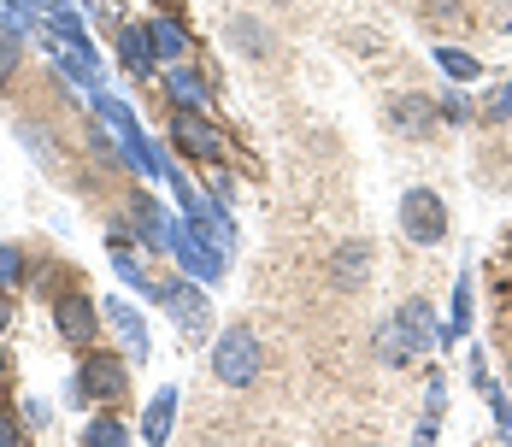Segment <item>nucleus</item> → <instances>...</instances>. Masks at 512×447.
<instances>
[{
    "label": "nucleus",
    "mask_w": 512,
    "mask_h": 447,
    "mask_svg": "<svg viewBox=\"0 0 512 447\" xmlns=\"http://www.w3.org/2000/svg\"><path fill=\"white\" fill-rule=\"evenodd\" d=\"M259 359H265V353H259V336L242 330V324H230V330L212 342V377L230 383V389H248L259 377Z\"/></svg>",
    "instance_id": "f257e3e1"
},
{
    "label": "nucleus",
    "mask_w": 512,
    "mask_h": 447,
    "mask_svg": "<svg viewBox=\"0 0 512 447\" xmlns=\"http://www.w3.org/2000/svg\"><path fill=\"white\" fill-rule=\"evenodd\" d=\"M401 230H407L412 242H442L448 236V212H442V200L430 195V189H407L401 195Z\"/></svg>",
    "instance_id": "f03ea898"
},
{
    "label": "nucleus",
    "mask_w": 512,
    "mask_h": 447,
    "mask_svg": "<svg viewBox=\"0 0 512 447\" xmlns=\"http://www.w3.org/2000/svg\"><path fill=\"white\" fill-rule=\"evenodd\" d=\"M171 142H177L183 153H195L201 165H218V159H224V136H218V130L206 124V118L195 112V106L171 118Z\"/></svg>",
    "instance_id": "7ed1b4c3"
},
{
    "label": "nucleus",
    "mask_w": 512,
    "mask_h": 447,
    "mask_svg": "<svg viewBox=\"0 0 512 447\" xmlns=\"http://www.w3.org/2000/svg\"><path fill=\"white\" fill-rule=\"evenodd\" d=\"M124 359H112V353H89L83 359V371H77V389H83V400H118L124 395Z\"/></svg>",
    "instance_id": "20e7f679"
},
{
    "label": "nucleus",
    "mask_w": 512,
    "mask_h": 447,
    "mask_svg": "<svg viewBox=\"0 0 512 447\" xmlns=\"http://www.w3.org/2000/svg\"><path fill=\"white\" fill-rule=\"evenodd\" d=\"M53 330H59L71 348H89V342H95V306H89V295L53 300Z\"/></svg>",
    "instance_id": "39448f33"
},
{
    "label": "nucleus",
    "mask_w": 512,
    "mask_h": 447,
    "mask_svg": "<svg viewBox=\"0 0 512 447\" xmlns=\"http://www.w3.org/2000/svg\"><path fill=\"white\" fill-rule=\"evenodd\" d=\"M365 277H371V248L365 242H342L330 253V283L336 289H365Z\"/></svg>",
    "instance_id": "423d86ee"
},
{
    "label": "nucleus",
    "mask_w": 512,
    "mask_h": 447,
    "mask_svg": "<svg viewBox=\"0 0 512 447\" xmlns=\"http://www.w3.org/2000/svg\"><path fill=\"white\" fill-rule=\"evenodd\" d=\"M42 48H48V53H59V59H65V71H71L77 83H89V89H95V77H101V65H95V48H89L83 36H48Z\"/></svg>",
    "instance_id": "0eeeda50"
},
{
    "label": "nucleus",
    "mask_w": 512,
    "mask_h": 447,
    "mask_svg": "<svg viewBox=\"0 0 512 447\" xmlns=\"http://www.w3.org/2000/svg\"><path fill=\"white\" fill-rule=\"evenodd\" d=\"M165 306H171V318H177L183 336H206V295L201 289L177 283V289H165Z\"/></svg>",
    "instance_id": "6e6552de"
},
{
    "label": "nucleus",
    "mask_w": 512,
    "mask_h": 447,
    "mask_svg": "<svg viewBox=\"0 0 512 447\" xmlns=\"http://www.w3.org/2000/svg\"><path fill=\"white\" fill-rule=\"evenodd\" d=\"M389 124H395L401 136H424V130L436 124V106H430L424 95H401L395 106H389Z\"/></svg>",
    "instance_id": "1a4fd4ad"
},
{
    "label": "nucleus",
    "mask_w": 512,
    "mask_h": 447,
    "mask_svg": "<svg viewBox=\"0 0 512 447\" xmlns=\"http://www.w3.org/2000/svg\"><path fill=\"white\" fill-rule=\"evenodd\" d=\"M106 318L118 324V336H124V348L136 353V359H148V324L136 318V306H130V300H106Z\"/></svg>",
    "instance_id": "9d476101"
},
{
    "label": "nucleus",
    "mask_w": 512,
    "mask_h": 447,
    "mask_svg": "<svg viewBox=\"0 0 512 447\" xmlns=\"http://www.w3.org/2000/svg\"><path fill=\"white\" fill-rule=\"evenodd\" d=\"M118 59H124V71H136V77H142V71L154 65V36L124 24V30H118Z\"/></svg>",
    "instance_id": "9b49d317"
},
{
    "label": "nucleus",
    "mask_w": 512,
    "mask_h": 447,
    "mask_svg": "<svg viewBox=\"0 0 512 447\" xmlns=\"http://www.w3.org/2000/svg\"><path fill=\"white\" fill-rule=\"evenodd\" d=\"M171 412H177V389H159L148 418H142V442H165L171 436Z\"/></svg>",
    "instance_id": "f8f14e48"
},
{
    "label": "nucleus",
    "mask_w": 512,
    "mask_h": 447,
    "mask_svg": "<svg viewBox=\"0 0 512 447\" xmlns=\"http://www.w3.org/2000/svg\"><path fill=\"white\" fill-rule=\"evenodd\" d=\"M18 30H24V12H6L0 18V83L18 71Z\"/></svg>",
    "instance_id": "ddd939ff"
},
{
    "label": "nucleus",
    "mask_w": 512,
    "mask_h": 447,
    "mask_svg": "<svg viewBox=\"0 0 512 447\" xmlns=\"http://www.w3.org/2000/svg\"><path fill=\"white\" fill-rule=\"evenodd\" d=\"M401 330L412 336V348H430V342H436V324H430V306H424V300H407Z\"/></svg>",
    "instance_id": "4468645a"
},
{
    "label": "nucleus",
    "mask_w": 512,
    "mask_h": 447,
    "mask_svg": "<svg viewBox=\"0 0 512 447\" xmlns=\"http://www.w3.org/2000/svg\"><path fill=\"white\" fill-rule=\"evenodd\" d=\"M165 83H171V95L183 100V106H195V112L206 106V83L189 71V65H171V77H165Z\"/></svg>",
    "instance_id": "2eb2a0df"
},
{
    "label": "nucleus",
    "mask_w": 512,
    "mask_h": 447,
    "mask_svg": "<svg viewBox=\"0 0 512 447\" xmlns=\"http://www.w3.org/2000/svg\"><path fill=\"white\" fill-rule=\"evenodd\" d=\"M407 353H412V336L401 324H383V330H377V359H383V365H407Z\"/></svg>",
    "instance_id": "dca6fc26"
},
{
    "label": "nucleus",
    "mask_w": 512,
    "mask_h": 447,
    "mask_svg": "<svg viewBox=\"0 0 512 447\" xmlns=\"http://www.w3.org/2000/svg\"><path fill=\"white\" fill-rule=\"evenodd\" d=\"M148 36H154L159 59H177V53H183V30H177L171 18H154V24H148Z\"/></svg>",
    "instance_id": "f3484780"
},
{
    "label": "nucleus",
    "mask_w": 512,
    "mask_h": 447,
    "mask_svg": "<svg viewBox=\"0 0 512 447\" xmlns=\"http://www.w3.org/2000/svg\"><path fill=\"white\" fill-rule=\"evenodd\" d=\"M230 42L242 53H265V30H259L254 18H230Z\"/></svg>",
    "instance_id": "a211bd4d"
},
{
    "label": "nucleus",
    "mask_w": 512,
    "mask_h": 447,
    "mask_svg": "<svg viewBox=\"0 0 512 447\" xmlns=\"http://www.w3.org/2000/svg\"><path fill=\"white\" fill-rule=\"evenodd\" d=\"M436 65L448 71V77H477V53H460V48H436Z\"/></svg>",
    "instance_id": "6ab92c4d"
},
{
    "label": "nucleus",
    "mask_w": 512,
    "mask_h": 447,
    "mask_svg": "<svg viewBox=\"0 0 512 447\" xmlns=\"http://www.w3.org/2000/svg\"><path fill=\"white\" fill-rule=\"evenodd\" d=\"M130 430L118 424V418H95V424H83V442H101V447H112V442H124Z\"/></svg>",
    "instance_id": "aec40b11"
},
{
    "label": "nucleus",
    "mask_w": 512,
    "mask_h": 447,
    "mask_svg": "<svg viewBox=\"0 0 512 447\" xmlns=\"http://www.w3.org/2000/svg\"><path fill=\"white\" fill-rule=\"evenodd\" d=\"M477 112H483V118H512V83H495V89H489V100H483Z\"/></svg>",
    "instance_id": "412c9836"
},
{
    "label": "nucleus",
    "mask_w": 512,
    "mask_h": 447,
    "mask_svg": "<svg viewBox=\"0 0 512 447\" xmlns=\"http://www.w3.org/2000/svg\"><path fill=\"white\" fill-rule=\"evenodd\" d=\"M465 324H471V277L454 283V330H465Z\"/></svg>",
    "instance_id": "4be33fe9"
},
{
    "label": "nucleus",
    "mask_w": 512,
    "mask_h": 447,
    "mask_svg": "<svg viewBox=\"0 0 512 447\" xmlns=\"http://www.w3.org/2000/svg\"><path fill=\"white\" fill-rule=\"evenodd\" d=\"M18 271H24V265H18V253L0 248V289H12V283H18Z\"/></svg>",
    "instance_id": "5701e85b"
},
{
    "label": "nucleus",
    "mask_w": 512,
    "mask_h": 447,
    "mask_svg": "<svg viewBox=\"0 0 512 447\" xmlns=\"http://www.w3.org/2000/svg\"><path fill=\"white\" fill-rule=\"evenodd\" d=\"M471 112H477V106H471L465 95H448V100H442V118H471Z\"/></svg>",
    "instance_id": "b1692460"
},
{
    "label": "nucleus",
    "mask_w": 512,
    "mask_h": 447,
    "mask_svg": "<svg viewBox=\"0 0 512 447\" xmlns=\"http://www.w3.org/2000/svg\"><path fill=\"white\" fill-rule=\"evenodd\" d=\"M12 442H18V424H12V418L0 412V447H12Z\"/></svg>",
    "instance_id": "393cba45"
},
{
    "label": "nucleus",
    "mask_w": 512,
    "mask_h": 447,
    "mask_svg": "<svg viewBox=\"0 0 512 447\" xmlns=\"http://www.w3.org/2000/svg\"><path fill=\"white\" fill-rule=\"evenodd\" d=\"M6 318H12V306H6V300H0V330H6Z\"/></svg>",
    "instance_id": "a878e982"
},
{
    "label": "nucleus",
    "mask_w": 512,
    "mask_h": 447,
    "mask_svg": "<svg viewBox=\"0 0 512 447\" xmlns=\"http://www.w3.org/2000/svg\"><path fill=\"white\" fill-rule=\"evenodd\" d=\"M12 6H18V12H24V6H30V0H12Z\"/></svg>",
    "instance_id": "bb28decb"
},
{
    "label": "nucleus",
    "mask_w": 512,
    "mask_h": 447,
    "mask_svg": "<svg viewBox=\"0 0 512 447\" xmlns=\"http://www.w3.org/2000/svg\"><path fill=\"white\" fill-rule=\"evenodd\" d=\"M0 371H6V359H0Z\"/></svg>",
    "instance_id": "cd10ccee"
}]
</instances>
